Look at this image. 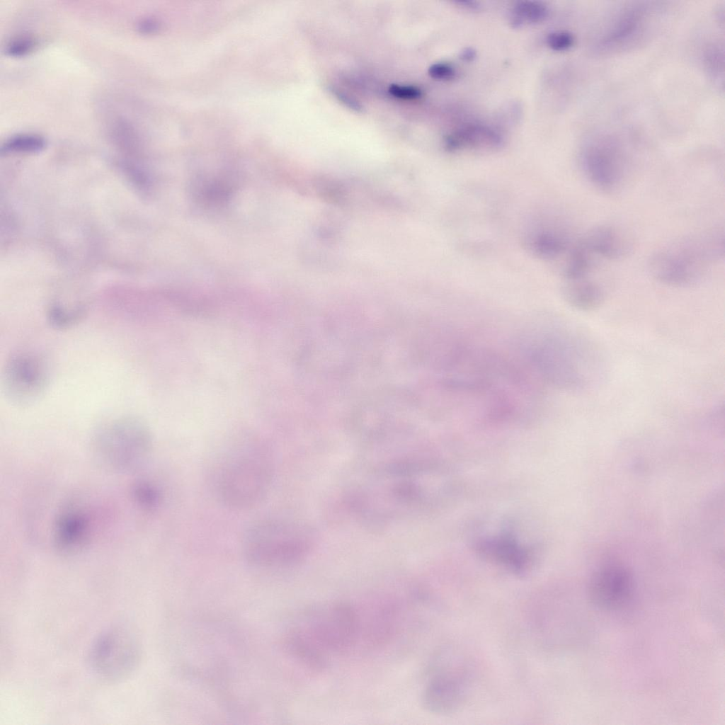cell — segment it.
<instances>
[{
  "mask_svg": "<svg viewBox=\"0 0 725 725\" xmlns=\"http://www.w3.org/2000/svg\"><path fill=\"white\" fill-rule=\"evenodd\" d=\"M204 469L208 487L220 504L232 510H247L261 504L271 491L275 455L260 437L235 435L210 450Z\"/></svg>",
  "mask_w": 725,
  "mask_h": 725,
  "instance_id": "6da1fadb",
  "label": "cell"
},
{
  "mask_svg": "<svg viewBox=\"0 0 725 725\" xmlns=\"http://www.w3.org/2000/svg\"><path fill=\"white\" fill-rule=\"evenodd\" d=\"M357 607L345 602L324 603L303 612L289 628L286 646L305 666L321 670L333 656L350 651L360 640Z\"/></svg>",
  "mask_w": 725,
  "mask_h": 725,
  "instance_id": "7a4b0ae2",
  "label": "cell"
},
{
  "mask_svg": "<svg viewBox=\"0 0 725 725\" xmlns=\"http://www.w3.org/2000/svg\"><path fill=\"white\" fill-rule=\"evenodd\" d=\"M723 232L709 231L679 239L661 249L649 261V270L658 282L690 287L703 280L709 266L724 257Z\"/></svg>",
  "mask_w": 725,
  "mask_h": 725,
  "instance_id": "3957f363",
  "label": "cell"
},
{
  "mask_svg": "<svg viewBox=\"0 0 725 725\" xmlns=\"http://www.w3.org/2000/svg\"><path fill=\"white\" fill-rule=\"evenodd\" d=\"M311 537L302 525L280 518H265L251 525L244 534L241 549L246 561L261 569L295 566L307 556Z\"/></svg>",
  "mask_w": 725,
  "mask_h": 725,
  "instance_id": "277c9868",
  "label": "cell"
},
{
  "mask_svg": "<svg viewBox=\"0 0 725 725\" xmlns=\"http://www.w3.org/2000/svg\"><path fill=\"white\" fill-rule=\"evenodd\" d=\"M93 446L108 466L126 469L142 465L149 456L153 438L147 425L130 415L103 423L94 433Z\"/></svg>",
  "mask_w": 725,
  "mask_h": 725,
  "instance_id": "5b68a950",
  "label": "cell"
},
{
  "mask_svg": "<svg viewBox=\"0 0 725 725\" xmlns=\"http://www.w3.org/2000/svg\"><path fill=\"white\" fill-rule=\"evenodd\" d=\"M535 345L532 357L539 370L555 384L578 388L587 384L588 370L595 362L576 342L566 338L543 339Z\"/></svg>",
  "mask_w": 725,
  "mask_h": 725,
  "instance_id": "8992f818",
  "label": "cell"
},
{
  "mask_svg": "<svg viewBox=\"0 0 725 725\" xmlns=\"http://www.w3.org/2000/svg\"><path fill=\"white\" fill-rule=\"evenodd\" d=\"M50 379L48 361L41 354L31 350L11 354L2 372L5 396L18 406H28L38 401L47 391Z\"/></svg>",
  "mask_w": 725,
  "mask_h": 725,
  "instance_id": "52a82bcc",
  "label": "cell"
},
{
  "mask_svg": "<svg viewBox=\"0 0 725 725\" xmlns=\"http://www.w3.org/2000/svg\"><path fill=\"white\" fill-rule=\"evenodd\" d=\"M139 641L132 630L117 626L101 634L91 646L89 660L94 672L105 680H119L135 668L139 658Z\"/></svg>",
  "mask_w": 725,
  "mask_h": 725,
  "instance_id": "ba28073f",
  "label": "cell"
},
{
  "mask_svg": "<svg viewBox=\"0 0 725 725\" xmlns=\"http://www.w3.org/2000/svg\"><path fill=\"white\" fill-rule=\"evenodd\" d=\"M634 591V580L627 567L620 564H607L592 575L588 586L591 602L607 610H617L626 606Z\"/></svg>",
  "mask_w": 725,
  "mask_h": 725,
  "instance_id": "9c48e42d",
  "label": "cell"
},
{
  "mask_svg": "<svg viewBox=\"0 0 725 725\" xmlns=\"http://www.w3.org/2000/svg\"><path fill=\"white\" fill-rule=\"evenodd\" d=\"M467 677L458 665L447 664L435 670L422 692V704L432 713L447 714L458 708L465 697Z\"/></svg>",
  "mask_w": 725,
  "mask_h": 725,
  "instance_id": "30bf717a",
  "label": "cell"
},
{
  "mask_svg": "<svg viewBox=\"0 0 725 725\" xmlns=\"http://www.w3.org/2000/svg\"><path fill=\"white\" fill-rule=\"evenodd\" d=\"M581 163L587 178L602 190H617L627 176L625 161L613 145L590 144L584 149Z\"/></svg>",
  "mask_w": 725,
  "mask_h": 725,
  "instance_id": "8fae6325",
  "label": "cell"
},
{
  "mask_svg": "<svg viewBox=\"0 0 725 725\" xmlns=\"http://www.w3.org/2000/svg\"><path fill=\"white\" fill-rule=\"evenodd\" d=\"M579 241L592 255L608 259L622 258L630 253L633 247L629 235L611 225L593 227Z\"/></svg>",
  "mask_w": 725,
  "mask_h": 725,
  "instance_id": "7c38bea8",
  "label": "cell"
},
{
  "mask_svg": "<svg viewBox=\"0 0 725 725\" xmlns=\"http://www.w3.org/2000/svg\"><path fill=\"white\" fill-rule=\"evenodd\" d=\"M55 531L56 545L63 552H73L86 540L89 520L82 513L69 510L57 519Z\"/></svg>",
  "mask_w": 725,
  "mask_h": 725,
  "instance_id": "4fadbf2b",
  "label": "cell"
},
{
  "mask_svg": "<svg viewBox=\"0 0 725 725\" xmlns=\"http://www.w3.org/2000/svg\"><path fill=\"white\" fill-rule=\"evenodd\" d=\"M503 137L496 130L481 125L462 127L449 136L446 146L451 150L464 148H495L501 146Z\"/></svg>",
  "mask_w": 725,
  "mask_h": 725,
  "instance_id": "5bb4252c",
  "label": "cell"
},
{
  "mask_svg": "<svg viewBox=\"0 0 725 725\" xmlns=\"http://www.w3.org/2000/svg\"><path fill=\"white\" fill-rule=\"evenodd\" d=\"M564 296L571 306L586 312L595 310L605 300L603 287L588 277L566 281Z\"/></svg>",
  "mask_w": 725,
  "mask_h": 725,
  "instance_id": "9a60e30c",
  "label": "cell"
},
{
  "mask_svg": "<svg viewBox=\"0 0 725 725\" xmlns=\"http://www.w3.org/2000/svg\"><path fill=\"white\" fill-rule=\"evenodd\" d=\"M529 241L534 251L546 257L558 256L566 246L565 237L549 227L537 229L531 234Z\"/></svg>",
  "mask_w": 725,
  "mask_h": 725,
  "instance_id": "2e32d148",
  "label": "cell"
},
{
  "mask_svg": "<svg viewBox=\"0 0 725 725\" xmlns=\"http://www.w3.org/2000/svg\"><path fill=\"white\" fill-rule=\"evenodd\" d=\"M549 12L547 5L541 1H518L511 9V23L514 27L540 23L547 19Z\"/></svg>",
  "mask_w": 725,
  "mask_h": 725,
  "instance_id": "e0dca14e",
  "label": "cell"
},
{
  "mask_svg": "<svg viewBox=\"0 0 725 725\" xmlns=\"http://www.w3.org/2000/svg\"><path fill=\"white\" fill-rule=\"evenodd\" d=\"M46 141L44 137L33 133L16 134L8 138L2 144L1 152H30L43 149Z\"/></svg>",
  "mask_w": 725,
  "mask_h": 725,
  "instance_id": "ac0fdd59",
  "label": "cell"
},
{
  "mask_svg": "<svg viewBox=\"0 0 725 725\" xmlns=\"http://www.w3.org/2000/svg\"><path fill=\"white\" fill-rule=\"evenodd\" d=\"M135 495L141 506L148 510H155L161 502V490L150 482L146 481L138 484L135 489Z\"/></svg>",
  "mask_w": 725,
  "mask_h": 725,
  "instance_id": "d6986e66",
  "label": "cell"
},
{
  "mask_svg": "<svg viewBox=\"0 0 725 725\" xmlns=\"http://www.w3.org/2000/svg\"><path fill=\"white\" fill-rule=\"evenodd\" d=\"M38 45V40L31 35H19L8 40L4 46L6 55L19 57L32 51Z\"/></svg>",
  "mask_w": 725,
  "mask_h": 725,
  "instance_id": "ffe728a7",
  "label": "cell"
},
{
  "mask_svg": "<svg viewBox=\"0 0 725 725\" xmlns=\"http://www.w3.org/2000/svg\"><path fill=\"white\" fill-rule=\"evenodd\" d=\"M547 45L555 51H564L571 47L573 43L571 34L565 31H554L549 33L546 38Z\"/></svg>",
  "mask_w": 725,
  "mask_h": 725,
  "instance_id": "44dd1931",
  "label": "cell"
},
{
  "mask_svg": "<svg viewBox=\"0 0 725 725\" xmlns=\"http://www.w3.org/2000/svg\"><path fill=\"white\" fill-rule=\"evenodd\" d=\"M388 92L393 97L404 100H416L423 94L421 89L415 86L398 84H390Z\"/></svg>",
  "mask_w": 725,
  "mask_h": 725,
  "instance_id": "7402d4cb",
  "label": "cell"
},
{
  "mask_svg": "<svg viewBox=\"0 0 725 725\" xmlns=\"http://www.w3.org/2000/svg\"><path fill=\"white\" fill-rule=\"evenodd\" d=\"M428 74L435 80L447 81L455 78L456 76V71L455 69L448 63L436 62L432 64L428 67Z\"/></svg>",
  "mask_w": 725,
  "mask_h": 725,
  "instance_id": "603a6c76",
  "label": "cell"
},
{
  "mask_svg": "<svg viewBox=\"0 0 725 725\" xmlns=\"http://www.w3.org/2000/svg\"><path fill=\"white\" fill-rule=\"evenodd\" d=\"M329 90L338 101L350 110L357 113L363 111L364 107L361 103L348 93L336 86H329Z\"/></svg>",
  "mask_w": 725,
  "mask_h": 725,
  "instance_id": "cb8c5ba5",
  "label": "cell"
},
{
  "mask_svg": "<svg viewBox=\"0 0 725 725\" xmlns=\"http://www.w3.org/2000/svg\"><path fill=\"white\" fill-rule=\"evenodd\" d=\"M156 28V22L152 18H143L137 23V29L142 33L153 32Z\"/></svg>",
  "mask_w": 725,
  "mask_h": 725,
  "instance_id": "d4e9b609",
  "label": "cell"
},
{
  "mask_svg": "<svg viewBox=\"0 0 725 725\" xmlns=\"http://www.w3.org/2000/svg\"><path fill=\"white\" fill-rule=\"evenodd\" d=\"M455 4H457V6L467 11H476L480 8L479 4L474 1H455Z\"/></svg>",
  "mask_w": 725,
  "mask_h": 725,
  "instance_id": "484cf974",
  "label": "cell"
},
{
  "mask_svg": "<svg viewBox=\"0 0 725 725\" xmlns=\"http://www.w3.org/2000/svg\"><path fill=\"white\" fill-rule=\"evenodd\" d=\"M475 56V51L471 48H467L462 50L461 53V58L466 61L472 60Z\"/></svg>",
  "mask_w": 725,
  "mask_h": 725,
  "instance_id": "4316f807",
  "label": "cell"
}]
</instances>
